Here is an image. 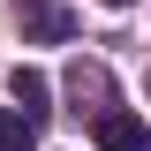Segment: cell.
<instances>
[{"mask_svg": "<svg viewBox=\"0 0 151 151\" xmlns=\"http://www.w3.org/2000/svg\"><path fill=\"white\" fill-rule=\"evenodd\" d=\"M98 151H151V121L144 113H98Z\"/></svg>", "mask_w": 151, "mask_h": 151, "instance_id": "7a4b0ae2", "label": "cell"}, {"mask_svg": "<svg viewBox=\"0 0 151 151\" xmlns=\"http://www.w3.org/2000/svg\"><path fill=\"white\" fill-rule=\"evenodd\" d=\"M15 23H23L30 45H60V38H76V8H60V0H23Z\"/></svg>", "mask_w": 151, "mask_h": 151, "instance_id": "6da1fadb", "label": "cell"}, {"mask_svg": "<svg viewBox=\"0 0 151 151\" xmlns=\"http://www.w3.org/2000/svg\"><path fill=\"white\" fill-rule=\"evenodd\" d=\"M0 151H38V129L23 121L15 106H0Z\"/></svg>", "mask_w": 151, "mask_h": 151, "instance_id": "277c9868", "label": "cell"}, {"mask_svg": "<svg viewBox=\"0 0 151 151\" xmlns=\"http://www.w3.org/2000/svg\"><path fill=\"white\" fill-rule=\"evenodd\" d=\"M8 98H15V113L30 121V129L45 121V113H53V83H45L38 68H15V76H8Z\"/></svg>", "mask_w": 151, "mask_h": 151, "instance_id": "3957f363", "label": "cell"}]
</instances>
